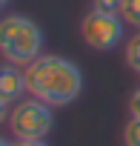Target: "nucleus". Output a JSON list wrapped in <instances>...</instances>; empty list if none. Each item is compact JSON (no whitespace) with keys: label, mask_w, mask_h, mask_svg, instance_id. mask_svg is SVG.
I'll return each mask as SVG.
<instances>
[{"label":"nucleus","mask_w":140,"mask_h":146,"mask_svg":"<svg viewBox=\"0 0 140 146\" xmlns=\"http://www.w3.org/2000/svg\"><path fill=\"white\" fill-rule=\"evenodd\" d=\"M23 92H29L26 72H20L15 63H3L0 66V100L3 103H17Z\"/></svg>","instance_id":"5"},{"label":"nucleus","mask_w":140,"mask_h":146,"mask_svg":"<svg viewBox=\"0 0 140 146\" xmlns=\"http://www.w3.org/2000/svg\"><path fill=\"white\" fill-rule=\"evenodd\" d=\"M0 54L6 63L29 66L43 54V29L26 15H3L0 17Z\"/></svg>","instance_id":"2"},{"label":"nucleus","mask_w":140,"mask_h":146,"mask_svg":"<svg viewBox=\"0 0 140 146\" xmlns=\"http://www.w3.org/2000/svg\"><path fill=\"white\" fill-rule=\"evenodd\" d=\"M120 17L126 26L140 29V0H123L120 3Z\"/></svg>","instance_id":"7"},{"label":"nucleus","mask_w":140,"mask_h":146,"mask_svg":"<svg viewBox=\"0 0 140 146\" xmlns=\"http://www.w3.org/2000/svg\"><path fill=\"white\" fill-rule=\"evenodd\" d=\"M9 3H12V0H0V12H3V9H6Z\"/></svg>","instance_id":"14"},{"label":"nucleus","mask_w":140,"mask_h":146,"mask_svg":"<svg viewBox=\"0 0 140 146\" xmlns=\"http://www.w3.org/2000/svg\"><path fill=\"white\" fill-rule=\"evenodd\" d=\"M15 146H49L46 140H15Z\"/></svg>","instance_id":"11"},{"label":"nucleus","mask_w":140,"mask_h":146,"mask_svg":"<svg viewBox=\"0 0 140 146\" xmlns=\"http://www.w3.org/2000/svg\"><path fill=\"white\" fill-rule=\"evenodd\" d=\"M0 146H15V143H12V140H6L3 135H0Z\"/></svg>","instance_id":"13"},{"label":"nucleus","mask_w":140,"mask_h":146,"mask_svg":"<svg viewBox=\"0 0 140 146\" xmlns=\"http://www.w3.org/2000/svg\"><path fill=\"white\" fill-rule=\"evenodd\" d=\"M123 17L120 15H106V12H89L80 20V37L89 49L94 52H112L120 37H123Z\"/></svg>","instance_id":"4"},{"label":"nucleus","mask_w":140,"mask_h":146,"mask_svg":"<svg viewBox=\"0 0 140 146\" xmlns=\"http://www.w3.org/2000/svg\"><path fill=\"white\" fill-rule=\"evenodd\" d=\"M52 126H54V112L49 103H43L37 98L20 100L9 112V129H12L15 140H46Z\"/></svg>","instance_id":"3"},{"label":"nucleus","mask_w":140,"mask_h":146,"mask_svg":"<svg viewBox=\"0 0 140 146\" xmlns=\"http://www.w3.org/2000/svg\"><path fill=\"white\" fill-rule=\"evenodd\" d=\"M120 3L123 0H92V9L106 12V15H120Z\"/></svg>","instance_id":"9"},{"label":"nucleus","mask_w":140,"mask_h":146,"mask_svg":"<svg viewBox=\"0 0 140 146\" xmlns=\"http://www.w3.org/2000/svg\"><path fill=\"white\" fill-rule=\"evenodd\" d=\"M129 115L131 117H140V86L129 95Z\"/></svg>","instance_id":"10"},{"label":"nucleus","mask_w":140,"mask_h":146,"mask_svg":"<svg viewBox=\"0 0 140 146\" xmlns=\"http://www.w3.org/2000/svg\"><path fill=\"white\" fill-rule=\"evenodd\" d=\"M26 86L29 95L54 106H69L75 103L83 92V72L77 63L60 54H40L26 66Z\"/></svg>","instance_id":"1"},{"label":"nucleus","mask_w":140,"mask_h":146,"mask_svg":"<svg viewBox=\"0 0 140 146\" xmlns=\"http://www.w3.org/2000/svg\"><path fill=\"white\" fill-rule=\"evenodd\" d=\"M9 103H3L0 100V123H9V109H6Z\"/></svg>","instance_id":"12"},{"label":"nucleus","mask_w":140,"mask_h":146,"mask_svg":"<svg viewBox=\"0 0 140 146\" xmlns=\"http://www.w3.org/2000/svg\"><path fill=\"white\" fill-rule=\"evenodd\" d=\"M123 146H140V117H129L123 126Z\"/></svg>","instance_id":"8"},{"label":"nucleus","mask_w":140,"mask_h":146,"mask_svg":"<svg viewBox=\"0 0 140 146\" xmlns=\"http://www.w3.org/2000/svg\"><path fill=\"white\" fill-rule=\"evenodd\" d=\"M123 57H126V66L140 75V35H131V37L126 40V52H123Z\"/></svg>","instance_id":"6"}]
</instances>
